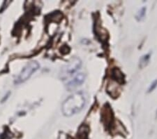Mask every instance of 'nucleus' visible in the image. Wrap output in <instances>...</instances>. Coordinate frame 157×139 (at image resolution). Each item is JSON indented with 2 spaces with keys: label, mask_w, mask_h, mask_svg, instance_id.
I'll return each instance as SVG.
<instances>
[{
  "label": "nucleus",
  "mask_w": 157,
  "mask_h": 139,
  "mask_svg": "<svg viewBox=\"0 0 157 139\" xmlns=\"http://www.w3.org/2000/svg\"><path fill=\"white\" fill-rule=\"evenodd\" d=\"M157 87V80H156L155 81H154V82L151 83L150 87H149L148 88V93H150L151 92H153V91L155 89V88H156Z\"/></svg>",
  "instance_id": "nucleus-9"
},
{
  "label": "nucleus",
  "mask_w": 157,
  "mask_h": 139,
  "mask_svg": "<svg viewBox=\"0 0 157 139\" xmlns=\"http://www.w3.org/2000/svg\"><path fill=\"white\" fill-rule=\"evenodd\" d=\"M150 57H151V54L149 53V54L143 55V56L141 58L140 60V64H139V66H140V68L145 67L146 65L148 64L149 60H150Z\"/></svg>",
  "instance_id": "nucleus-7"
},
{
  "label": "nucleus",
  "mask_w": 157,
  "mask_h": 139,
  "mask_svg": "<svg viewBox=\"0 0 157 139\" xmlns=\"http://www.w3.org/2000/svg\"><path fill=\"white\" fill-rule=\"evenodd\" d=\"M86 100L82 93H75L69 96L62 104V112L65 116L70 117L79 112L85 105Z\"/></svg>",
  "instance_id": "nucleus-1"
},
{
  "label": "nucleus",
  "mask_w": 157,
  "mask_h": 139,
  "mask_svg": "<svg viewBox=\"0 0 157 139\" xmlns=\"http://www.w3.org/2000/svg\"><path fill=\"white\" fill-rule=\"evenodd\" d=\"M85 79V75L83 73H78V74H77L73 78V80L69 81L67 83V88L70 90L76 88L78 86L81 85L84 82Z\"/></svg>",
  "instance_id": "nucleus-4"
},
{
  "label": "nucleus",
  "mask_w": 157,
  "mask_h": 139,
  "mask_svg": "<svg viewBox=\"0 0 157 139\" xmlns=\"http://www.w3.org/2000/svg\"><path fill=\"white\" fill-rule=\"evenodd\" d=\"M156 115H157V112H156Z\"/></svg>",
  "instance_id": "nucleus-10"
},
{
  "label": "nucleus",
  "mask_w": 157,
  "mask_h": 139,
  "mask_svg": "<svg viewBox=\"0 0 157 139\" xmlns=\"http://www.w3.org/2000/svg\"><path fill=\"white\" fill-rule=\"evenodd\" d=\"M145 14H146V7H143V8H141L140 10H139L138 14H136V19L138 20V21H142L144 18V17L145 16Z\"/></svg>",
  "instance_id": "nucleus-8"
},
{
  "label": "nucleus",
  "mask_w": 157,
  "mask_h": 139,
  "mask_svg": "<svg viewBox=\"0 0 157 139\" xmlns=\"http://www.w3.org/2000/svg\"><path fill=\"white\" fill-rule=\"evenodd\" d=\"M39 68V63L36 61H31L24 67V69L22 70L17 80V83H20L25 82V80L31 77V75L34 73Z\"/></svg>",
  "instance_id": "nucleus-2"
},
{
  "label": "nucleus",
  "mask_w": 157,
  "mask_h": 139,
  "mask_svg": "<svg viewBox=\"0 0 157 139\" xmlns=\"http://www.w3.org/2000/svg\"><path fill=\"white\" fill-rule=\"evenodd\" d=\"M89 133V128L87 126H82L79 129L78 137L79 139H88L87 135Z\"/></svg>",
  "instance_id": "nucleus-6"
},
{
  "label": "nucleus",
  "mask_w": 157,
  "mask_h": 139,
  "mask_svg": "<svg viewBox=\"0 0 157 139\" xmlns=\"http://www.w3.org/2000/svg\"><path fill=\"white\" fill-rule=\"evenodd\" d=\"M81 65V62L79 59L75 58L71 60L66 66L63 68L62 71V77H68L73 75L79 69Z\"/></svg>",
  "instance_id": "nucleus-3"
},
{
  "label": "nucleus",
  "mask_w": 157,
  "mask_h": 139,
  "mask_svg": "<svg viewBox=\"0 0 157 139\" xmlns=\"http://www.w3.org/2000/svg\"><path fill=\"white\" fill-rule=\"evenodd\" d=\"M113 78L117 82L120 83H123L124 82V76L123 74L121 72V71L117 68H115L113 70Z\"/></svg>",
  "instance_id": "nucleus-5"
}]
</instances>
